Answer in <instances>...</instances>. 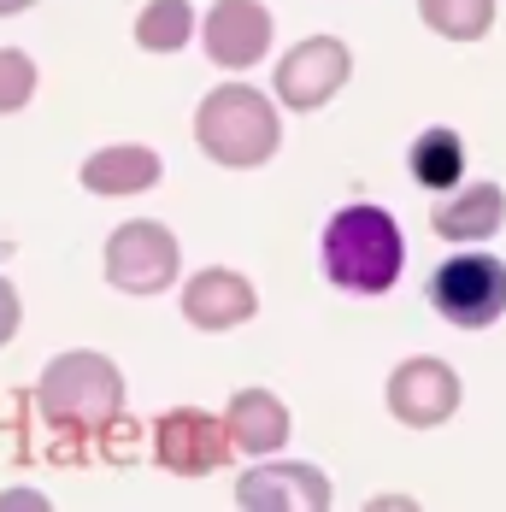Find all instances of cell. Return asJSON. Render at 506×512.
<instances>
[{
    "instance_id": "10",
    "label": "cell",
    "mask_w": 506,
    "mask_h": 512,
    "mask_svg": "<svg viewBox=\"0 0 506 512\" xmlns=\"http://www.w3.org/2000/svg\"><path fill=\"white\" fill-rule=\"evenodd\" d=\"M206 53L224 65V71H248L259 53L271 48V12L259 0H218L206 12Z\"/></svg>"
},
{
    "instance_id": "12",
    "label": "cell",
    "mask_w": 506,
    "mask_h": 512,
    "mask_svg": "<svg viewBox=\"0 0 506 512\" xmlns=\"http://www.w3.org/2000/svg\"><path fill=\"white\" fill-rule=\"evenodd\" d=\"M506 224V195L495 183H477V189H465L454 201L436 206V218H430V230L442 236V242H483V236H495Z\"/></svg>"
},
{
    "instance_id": "3",
    "label": "cell",
    "mask_w": 506,
    "mask_h": 512,
    "mask_svg": "<svg viewBox=\"0 0 506 512\" xmlns=\"http://www.w3.org/2000/svg\"><path fill=\"white\" fill-rule=\"evenodd\" d=\"M195 142L218 165H259L277 154V106L265 95H253L248 83H224L212 89L195 112Z\"/></svg>"
},
{
    "instance_id": "17",
    "label": "cell",
    "mask_w": 506,
    "mask_h": 512,
    "mask_svg": "<svg viewBox=\"0 0 506 512\" xmlns=\"http://www.w3.org/2000/svg\"><path fill=\"white\" fill-rule=\"evenodd\" d=\"M189 36H195V12H189V0H153L148 12L136 18V42H142L148 53H177Z\"/></svg>"
},
{
    "instance_id": "19",
    "label": "cell",
    "mask_w": 506,
    "mask_h": 512,
    "mask_svg": "<svg viewBox=\"0 0 506 512\" xmlns=\"http://www.w3.org/2000/svg\"><path fill=\"white\" fill-rule=\"evenodd\" d=\"M18 318H24V307H18V289H12V283L0 277V342H6L12 330H18Z\"/></svg>"
},
{
    "instance_id": "2",
    "label": "cell",
    "mask_w": 506,
    "mask_h": 512,
    "mask_svg": "<svg viewBox=\"0 0 506 512\" xmlns=\"http://www.w3.org/2000/svg\"><path fill=\"white\" fill-rule=\"evenodd\" d=\"M401 224L383 206H342L324 230V277L348 295H383L401 277Z\"/></svg>"
},
{
    "instance_id": "18",
    "label": "cell",
    "mask_w": 506,
    "mask_h": 512,
    "mask_svg": "<svg viewBox=\"0 0 506 512\" xmlns=\"http://www.w3.org/2000/svg\"><path fill=\"white\" fill-rule=\"evenodd\" d=\"M30 95H36V65L18 48H0V112H18Z\"/></svg>"
},
{
    "instance_id": "20",
    "label": "cell",
    "mask_w": 506,
    "mask_h": 512,
    "mask_svg": "<svg viewBox=\"0 0 506 512\" xmlns=\"http://www.w3.org/2000/svg\"><path fill=\"white\" fill-rule=\"evenodd\" d=\"M24 6H36V0H0V18H6V12H24Z\"/></svg>"
},
{
    "instance_id": "1",
    "label": "cell",
    "mask_w": 506,
    "mask_h": 512,
    "mask_svg": "<svg viewBox=\"0 0 506 512\" xmlns=\"http://www.w3.org/2000/svg\"><path fill=\"white\" fill-rule=\"evenodd\" d=\"M36 407L53 430L65 436L59 460H83V442L101 436L124 407V377L101 354H59L36 383Z\"/></svg>"
},
{
    "instance_id": "16",
    "label": "cell",
    "mask_w": 506,
    "mask_h": 512,
    "mask_svg": "<svg viewBox=\"0 0 506 512\" xmlns=\"http://www.w3.org/2000/svg\"><path fill=\"white\" fill-rule=\"evenodd\" d=\"M418 12L448 42H477L495 30V0H418Z\"/></svg>"
},
{
    "instance_id": "5",
    "label": "cell",
    "mask_w": 506,
    "mask_h": 512,
    "mask_svg": "<svg viewBox=\"0 0 506 512\" xmlns=\"http://www.w3.org/2000/svg\"><path fill=\"white\" fill-rule=\"evenodd\" d=\"M106 277L124 289V295H159L177 283V236L153 218L124 224L112 242H106Z\"/></svg>"
},
{
    "instance_id": "9",
    "label": "cell",
    "mask_w": 506,
    "mask_h": 512,
    "mask_svg": "<svg viewBox=\"0 0 506 512\" xmlns=\"http://www.w3.org/2000/svg\"><path fill=\"white\" fill-rule=\"evenodd\" d=\"M236 507L248 512H324L330 507V483H324V471H312V465H259V471H248L242 483H236Z\"/></svg>"
},
{
    "instance_id": "8",
    "label": "cell",
    "mask_w": 506,
    "mask_h": 512,
    "mask_svg": "<svg viewBox=\"0 0 506 512\" xmlns=\"http://www.w3.org/2000/svg\"><path fill=\"white\" fill-rule=\"evenodd\" d=\"M348 71H354V59H348L342 42L312 36V42H301V48L277 65V101L312 112V106H324L342 83H348Z\"/></svg>"
},
{
    "instance_id": "7",
    "label": "cell",
    "mask_w": 506,
    "mask_h": 512,
    "mask_svg": "<svg viewBox=\"0 0 506 512\" xmlns=\"http://www.w3.org/2000/svg\"><path fill=\"white\" fill-rule=\"evenodd\" d=\"M459 407V377L454 365L442 359H406L401 371L389 377V412L412 424V430H430V424H448Z\"/></svg>"
},
{
    "instance_id": "15",
    "label": "cell",
    "mask_w": 506,
    "mask_h": 512,
    "mask_svg": "<svg viewBox=\"0 0 506 512\" xmlns=\"http://www.w3.org/2000/svg\"><path fill=\"white\" fill-rule=\"evenodd\" d=\"M406 165H412V177H418L424 189H454L459 171H465V142H459L454 130H424V136L412 142Z\"/></svg>"
},
{
    "instance_id": "13",
    "label": "cell",
    "mask_w": 506,
    "mask_h": 512,
    "mask_svg": "<svg viewBox=\"0 0 506 512\" xmlns=\"http://www.w3.org/2000/svg\"><path fill=\"white\" fill-rule=\"evenodd\" d=\"M224 424H230V442L242 454H277L289 442V412L277 407V395H265V389H242L230 401Z\"/></svg>"
},
{
    "instance_id": "11",
    "label": "cell",
    "mask_w": 506,
    "mask_h": 512,
    "mask_svg": "<svg viewBox=\"0 0 506 512\" xmlns=\"http://www.w3.org/2000/svg\"><path fill=\"white\" fill-rule=\"evenodd\" d=\"M183 312H189L195 330H230V324L253 318L259 301H253L248 277H236V271H201V277L183 289Z\"/></svg>"
},
{
    "instance_id": "6",
    "label": "cell",
    "mask_w": 506,
    "mask_h": 512,
    "mask_svg": "<svg viewBox=\"0 0 506 512\" xmlns=\"http://www.w3.org/2000/svg\"><path fill=\"white\" fill-rule=\"evenodd\" d=\"M230 448H236L230 424H218V418H206L195 407H177L153 424V460L165 465V471H177V477L218 471V465L230 460Z\"/></svg>"
},
{
    "instance_id": "4",
    "label": "cell",
    "mask_w": 506,
    "mask_h": 512,
    "mask_svg": "<svg viewBox=\"0 0 506 512\" xmlns=\"http://www.w3.org/2000/svg\"><path fill=\"white\" fill-rule=\"evenodd\" d=\"M430 307L459 330H489L506 312V265L495 254L442 259L430 277Z\"/></svg>"
},
{
    "instance_id": "14",
    "label": "cell",
    "mask_w": 506,
    "mask_h": 512,
    "mask_svg": "<svg viewBox=\"0 0 506 512\" xmlns=\"http://www.w3.org/2000/svg\"><path fill=\"white\" fill-rule=\"evenodd\" d=\"M159 154L148 148H101V154L83 165V189L89 195H142L159 183Z\"/></svg>"
}]
</instances>
